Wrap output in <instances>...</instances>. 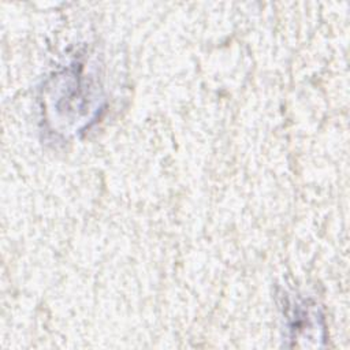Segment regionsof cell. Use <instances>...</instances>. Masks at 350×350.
Wrapping results in <instances>:
<instances>
[{"mask_svg":"<svg viewBox=\"0 0 350 350\" xmlns=\"http://www.w3.org/2000/svg\"><path fill=\"white\" fill-rule=\"evenodd\" d=\"M286 316L288 321V329L291 331L293 338H320L319 332L323 331L320 314L306 301L288 299Z\"/></svg>","mask_w":350,"mask_h":350,"instance_id":"1","label":"cell"}]
</instances>
